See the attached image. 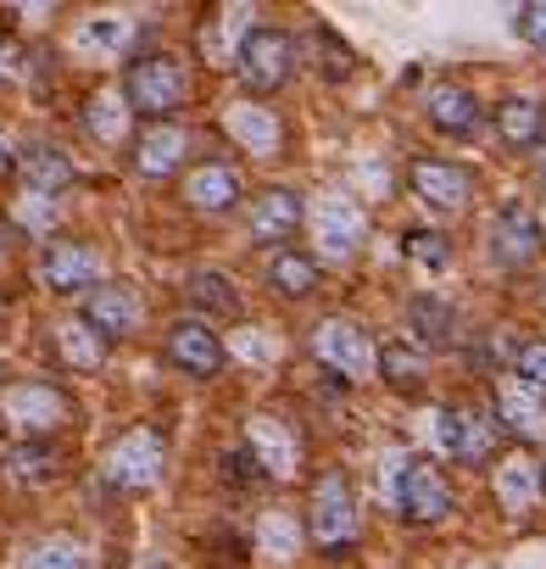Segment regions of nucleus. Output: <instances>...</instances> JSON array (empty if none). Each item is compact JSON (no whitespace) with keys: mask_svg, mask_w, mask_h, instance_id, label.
<instances>
[{"mask_svg":"<svg viewBox=\"0 0 546 569\" xmlns=\"http://www.w3.org/2000/svg\"><path fill=\"white\" fill-rule=\"evenodd\" d=\"M184 157H190V129L173 123V118L168 123H145L134 134V146H129V162H134L140 179H168V173L184 168Z\"/></svg>","mask_w":546,"mask_h":569,"instance_id":"nucleus-17","label":"nucleus"},{"mask_svg":"<svg viewBox=\"0 0 546 569\" xmlns=\"http://www.w3.org/2000/svg\"><path fill=\"white\" fill-rule=\"evenodd\" d=\"M57 218H62L57 196H40V190H18V196H12V223H18V229H29L34 240H51Z\"/></svg>","mask_w":546,"mask_h":569,"instance_id":"nucleus-31","label":"nucleus"},{"mask_svg":"<svg viewBox=\"0 0 546 569\" xmlns=\"http://www.w3.org/2000/svg\"><path fill=\"white\" fill-rule=\"evenodd\" d=\"M184 201L195 212H234V207H245V179L229 162H195L184 173Z\"/></svg>","mask_w":546,"mask_h":569,"instance_id":"nucleus-20","label":"nucleus"},{"mask_svg":"<svg viewBox=\"0 0 546 569\" xmlns=\"http://www.w3.org/2000/svg\"><path fill=\"white\" fill-rule=\"evenodd\" d=\"M84 129H90V140H101V146H123V140H129L134 112H129V101H123L118 84H107V90H95V96L84 101Z\"/></svg>","mask_w":546,"mask_h":569,"instance_id":"nucleus-24","label":"nucleus"},{"mask_svg":"<svg viewBox=\"0 0 546 569\" xmlns=\"http://www.w3.org/2000/svg\"><path fill=\"white\" fill-rule=\"evenodd\" d=\"M40 279H46V291H57V297H84V291H95V284L107 279V257L90 240H51L40 251Z\"/></svg>","mask_w":546,"mask_h":569,"instance_id":"nucleus-9","label":"nucleus"},{"mask_svg":"<svg viewBox=\"0 0 546 569\" xmlns=\"http://www.w3.org/2000/svg\"><path fill=\"white\" fill-rule=\"evenodd\" d=\"M184 291H190V302H195L201 313H218V319H223V313H229V319L240 313V291H234L229 273H190ZM201 313H195V319H201Z\"/></svg>","mask_w":546,"mask_h":569,"instance_id":"nucleus-30","label":"nucleus"},{"mask_svg":"<svg viewBox=\"0 0 546 569\" xmlns=\"http://www.w3.org/2000/svg\"><path fill=\"white\" fill-rule=\"evenodd\" d=\"M256 547H262L267 558H280V563H285V558L302 552V525H291L285 513H267L262 530H256Z\"/></svg>","mask_w":546,"mask_h":569,"instance_id":"nucleus-35","label":"nucleus"},{"mask_svg":"<svg viewBox=\"0 0 546 569\" xmlns=\"http://www.w3.org/2000/svg\"><path fill=\"white\" fill-rule=\"evenodd\" d=\"M79 319L112 347V341H129V336L145 325V302H140L134 284H123V279H101L95 291H84V313H79Z\"/></svg>","mask_w":546,"mask_h":569,"instance_id":"nucleus-11","label":"nucleus"},{"mask_svg":"<svg viewBox=\"0 0 546 569\" xmlns=\"http://www.w3.org/2000/svg\"><path fill=\"white\" fill-rule=\"evenodd\" d=\"M546 234H540V218L529 201H507L496 218H491V262L496 268H529L540 257Z\"/></svg>","mask_w":546,"mask_h":569,"instance_id":"nucleus-15","label":"nucleus"},{"mask_svg":"<svg viewBox=\"0 0 546 569\" xmlns=\"http://www.w3.org/2000/svg\"><path fill=\"white\" fill-rule=\"evenodd\" d=\"M7 469L18 480H51L57 475V452H51V441H12L7 447Z\"/></svg>","mask_w":546,"mask_h":569,"instance_id":"nucleus-33","label":"nucleus"},{"mask_svg":"<svg viewBox=\"0 0 546 569\" xmlns=\"http://www.w3.org/2000/svg\"><path fill=\"white\" fill-rule=\"evenodd\" d=\"M302 218H307V201L296 190H285V184H273L256 201H245V223H251V234L262 246H285L291 234H302Z\"/></svg>","mask_w":546,"mask_h":569,"instance_id":"nucleus-18","label":"nucleus"},{"mask_svg":"<svg viewBox=\"0 0 546 569\" xmlns=\"http://www.w3.org/2000/svg\"><path fill=\"white\" fill-rule=\"evenodd\" d=\"M302 229H307V240L318 246V251H313L318 268H324V262H346V257H357V246L368 240V207L352 201V196H341V190H324V196L307 201Z\"/></svg>","mask_w":546,"mask_h":569,"instance_id":"nucleus-3","label":"nucleus"},{"mask_svg":"<svg viewBox=\"0 0 546 569\" xmlns=\"http://www.w3.org/2000/svg\"><path fill=\"white\" fill-rule=\"evenodd\" d=\"M407 184H413V196L429 207V212H468V201H474V173L463 168V162H446V157H418L413 168H407Z\"/></svg>","mask_w":546,"mask_h":569,"instance_id":"nucleus-14","label":"nucleus"},{"mask_svg":"<svg viewBox=\"0 0 546 569\" xmlns=\"http://www.w3.org/2000/svg\"><path fill=\"white\" fill-rule=\"evenodd\" d=\"M267 284H273V291H280L285 302L313 297V291H318V262H313V251H296V246L273 251V262H267Z\"/></svg>","mask_w":546,"mask_h":569,"instance_id":"nucleus-26","label":"nucleus"},{"mask_svg":"<svg viewBox=\"0 0 546 569\" xmlns=\"http://www.w3.org/2000/svg\"><path fill=\"white\" fill-rule=\"evenodd\" d=\"M307 347H313V358H318L324 369H335V375L352 380V386H363V380L380 375V341H374L357 319H318L313 336H307Z\"/></svg>","mask_w":546,"mask_h":569,"instance_id":"nucleus-7","label":"nucleus"},{"mask_svg":"<svg viewBox=\"0 0 546 569\" xmlns=\"http://www.w3.org/2000/svg\"><path fill=\"white\" fill-rule=\"evenodd\" d=\"M223 352L229 358H245V363H273V358H280V341H273V330H262V325H240L223 341Z\"/></svg>","mask_w":546,"mask_h":569,"instance_id":"nucleus-36","label":"nucleus"},{"mask_svg":"<svg viewBox=\"0 0 546 569\" xmlns=\"http://www.w3.org/2000/svg\"><path fill=\"white\" fill-rule=\"evenodd\" d=\"M129 46H134V18H118V12L84 18V23L73 29V51H79V57H95V62H118Z\"/></svg>","mask_w":546,"mask_h":569,"instance_id":"nucleus-22","label":"nucleus"},{"mask_svg":"<svg viewBox=\"0 0 546 569\" xmlns=\"http://www.w3.org/2000/svg\"><path fill=\"white\" fill-rule=\"evenodd\" d=\"M0 251H7V229H0Z\"/></svg>","mask_w":546,"mask_h":569,"instance_id":"nucleus-43","label":"nucleus"},{"mask_svg":"<svg viewBox=\"0 0 546 569\" xmlns=\"http://www.w3.org/2000/svg\"><path fill=\"white\" fill-rule=\"evenodd\" d=\"M296 40L285 34V29H273V23H262V29H251L245 40H240V51H234V73H240V84L251 90V101L256 96H280L291 79H296Z\"/></svg>","mask_w":546,"mask_h":569,"instance_id":"nucleus-5","label":"nucleus"},{"mask_svg":"<svg viewBox=\"0 0 546 569\" xmlns=\"http://www.w3.org/2000/svg\"><path fill=\"white\" fill-rule=\"evenodd\" d=\"M513 29H518V40H524L529 51L546 57V0H529V7H518V12H513Z\"/></svg>","mask_w":546,"mask_h":569,"instance_id":"nucleus-38","label":"nucleus"},{"mask_svg":"<svg viewBox=\"0 0 546 569\" xmlns=\"http://www.w3.org/2000/svg\"><path fill=\"white\" fill-rule=\"evenodd\" d=\"M496 134H502V146H513V151L540 146V140H546V107L529 101V96H507V101L496 107Z\"/></svg>","mask_w":546,"mask_h":569,"instance_id":"nucleus-25","label":"nucleus"},{"mask_svg":"<svg viewBox=\"0 0 546 569\" xmlns=\"http://www.w3.org/2000/svg\"><path fill=\"white\" fill-rule=\"evenodd\" d=\"M123 101H129V112H140L151 123H168L190 101V68L173 51H145L123 73Z\"/></svg>","mask_w":546,"mask_h":569,"instance_id":"nucleus-1","label":"nucleus"},{"mask_svg":"<svg viewBox=\"0 0 546 569\" xmlns=\"http://www.w3.org/2000/svg\"><path fill=\"white\" fill-rule=\"evenodd\" d=\"M18 569H90V547L79 536H40L18 552Z\"/></svg>","mask_w":546,"mask_h":569,"instance_id":"nucleus-28","label":"nucleus"},{"mask_svg":"<svg viewBox=\"0 0 546 569\" xmlns=\"http://www.w3.org/2000/svg\"><path fill=\"white\" fill-rule=\"evenodd\" d=\"M18 173H23V190H40V196H57V190H68L73 184V157L62 151V146H29L18 162H12Z\"/></svg>","mask_w":546,"mask_h":569,"instance_id":"nucleus-23","label":"nucleus"},{"mask_svg":"<svg viewBox=\"0 0 546 569\" xmlns=\"http://www.w3.org/2000/svg\"><path fill=\"white\" fill-rule=\"evenodd\" d=\"M407 319H413V330H418L424 341H452V330H457V313H452L441 297H418V302L407 308Z\"/></svg>","mask_w":546,"mask_h":569,"instance_id":"nucleus-34","label":"nucleus"},{"mask_svg":"<svg viewBox=\"0 0 546 569\" xmlns=\"http://www.w3.org/2000/svg\"><path fill=\"white\" fill-rule=\"evenodd\" d=\"M245 452L256 458V469L267 480H296V469H302V436L280 413H251L245 419Z\"/></svg>","mask_w":546,"mask_h":569,"instance_id":"nucleus-13","label":"nucleus"},{"mask_svg":"<svg viewBox=\"0 0 546 569\" xmlns=\"http://www.w3.org/2000/svg\"><path fill=\"white\" fill-rule=\"evenodd\" d=\"M363 536V513H357V497L346 486L341 469L318 475L313 497H307V525H302V541H313L318 552H352Z\"/></svg>","mask_w":546,"mask_h":569,"instance_id":"nucleus-4","label":"nucleus"},{"mask_svg":"<svg viewBox=\"0 0 546 569\" xmlns=\"http://www.w3.org/2000/svg\"><path fill=\"white\" fill-rule=\"evenodd\" d=\"M540 486H546V458H540Z\"/></svg>","mask_w":546,"mask_h":569,"instance_id":"nucleus-42","label":"nucleus"},{"mask_svg":"<svg viewBox=\"0 0 546 569\" xmlns=\"http://www.w3.org/2000/svg\"><path fill=\"white\" fill-rule=\"evenodd\" d=\"M424 375H429V358H424L418 347H407V341L380 347V375H374V380H385V386H396V391H413V386H424Z\"/></svg>","mask_w":546,"mask_h":569,"instance_id":"nucleus-29","label":"nucleus"},{"mask_svg":"<svg viewBox=\"0 0 546 569\" xmlns=\"http://www.w3.org/2000/svg\"><path fill=\"white\" fill-rule=\"evenodd\" d=\"M540 491H546V486H540V458H529L524 447H513V452L491 458V497H496L502 519L524 525V519L535 513Z\"/></svg>","mask_w":546,"mask_h":569,"instance_id":"nucleus-12","label":"nucleus"},{"mask_svg":"<svg viewBox=\"0 0 546 569\" xmlns=\"http://www.w3.org/2000/svg\"><path fill=\"white\" fill-rule=\"evenodd\" d=\"M0 425L18 441H51L57 430L73 425V397L51 380H12L0 391Z\"/></svg>","mask_w":546,"mask_h":569,"instance_id":"nucleus-2","label":"nucleus"},{"mask_svg":"<svg viewBox=\"0 0 546 569\" xmlns=\"http://www.w3.org/2000/svg\"><path fill=\"white\" fill-rule=\"evenodd\" d=\"M513 369H518L513 380H524L529 391H540V397H546V341H524V347H518V358H513Z\"/></svg>","mask_w":546,"mask_h":569,"instance_id":"nucleus-37","label":"nucleus"},{"mask_svg":"<svg viewBox=\"0 0 546 569\" xmlns=\"http://www.w3.org/2000/svg\"><path fill=\"white\" fill-rule=\"evenodd\" d=\"M23 73V46L12 34H0V84H12Z\"/></svg>","mask_w":546,"mask_h":569,"instance_id":"nucleus-39","label":"nucleus"},{"mask_svg":"<svg viewBox=\"0 0 546 569\" xmlns=\"http://www.w3.org/2000/svg\"><path fill=\"white\" fill-rule=\"evenodd\" d=\"M402 251L424 268V273H446L452 268V240L441 229H407L402 234Z\"/></svg>","mask_w":546,"mask_h":569,"instance_id":"nucleus-32","label":"nucleus"},{"mask_svg":"<svg viewBox=\"0 0 546 569\" xmlns=\"http://www.w3.org/2000/svg\"><path fill=\"white\" fill-rule=\"evenodd\" d=\"M424 118H429V129H441V134H474L479 129V101H474V90L468 84H435L429 96H424Z\"/></svg>","mask_w":546,"mask_h":569,"instance_id":"nucleus-21","label":"nucleus"},{"mask_svg":"<svg viewBox=\"0 0 546 569\" xmlns=\"http://www.w3.org/2000/svg\"><path fill=\"white\" fill-rule=\"evenodd\" d=\"M12 162H18V146H12V134H7V129H0V173H7Z\"/></svg>","mask_w":546,"mask_h":569,"instance_id":"nucleus-40","label":"nucleus"},{"mask_svg":"<svg viewBox=\"0 0 546 569\" xmlns=\"http://www.w3.org/2000/svg\"><path fill=\"white\" fill-rule=\"evenodd\" d=\"M535 173H540V184H546V140L535 146Z\"/></svg>","mask_w":546,"mask_h":569,"instance_id":"nucleus-41","label":"nucleus"},{"mask_svg":"<svg viewBox=\"0 0 546 569\" xmlns=\"http://www.w3.org/2000/svg\"><path fill=\"white\" fill-rule=\"evenodd\" d=\"M391 508H396L407 525H441V519L452 513V486H446V475H441L435 463L413 458V463L402 469V486H396Z\"/></svg>","mask_w":546,"mask_h":569,"instance_id":"nucleus-16","label":"nucleus"},{"mask_svg":"<svg viewBox=\"0 0 546 569\" xmlns=\"http://www.w3.org/2000/svg\"><path fill=\"white\" fill-rule=\"evenodd\" d=\"M162 469H168V441H162L156 425L123 430V436L107 447V458H101V480H107L112 491H151V486L162 480Z\"/></svg>","mask_w":546,"mask_h":569,"instance_id":"nucleus-6","label":"nucleus"},{"mask_svg":"<svg viewBox=\"0 0 546 569\" xmlns=\"http://www.w3.org/2000/svg\"><path fill=\"white\" fill-rule=\"evenodd\" d=\"M491 419L507 425L518 441H546V397L529 391V386L513 380V375L496 380V391H491Z\"/></svg>","mask_w":546,"mask_h":569,"instance_id":"nucleus-19","label":"nucleus"},{"mask_svg":"<svg viewBox=\"0 0 546 569\" xmlns=\"http://www.w3.org/2000/svg\"><path fill=\"white\" fill-rule=\"evenodd\" d=\"M218 123H223V134H229L245 157H256V162H273V157L285 151V123H280V112H273L267 101L240 96V101H229V107L218 112Z\"/></svg>","mask_w":546,"mask_h":569,"instance_id":"nucleus-10","label":"nucleus"},{"mask_svg":"<svg viewBox=\"0 0 546 569\" xmlns=\"http://www.w3.org/2000/svg\"><path fill=\"white\" fill-rule=\"evenodd\" d=\"M51 341H57L62 363H68V369H79V375H95V369L107 363V341H101L84 319H62V325L51 330Z\"/></svg>","mask_w":546,"mask_h":569,"instance_id":"nucleus-27","label":"nucleus"},{"mask_svg":"<svg viewBox=\"0 0 546 569\" xmlns=\"http://www.w3.org/2000/svg\"><path fill=\"white\" fill-rule=\"evenodd\" d=\"M162 352H168V363H173L179 375H190V380H218V375H223V363H229L223 336L212 330V319H195V313L168 325Z\"/></svg>","mask_w":546,"mask_h":569,"instance_id":"nucleus-8","label":"nucleus"}]
</instances>
